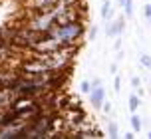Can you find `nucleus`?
<instances>
[{
  "label": "nucleus",
  "instance_id": "f257e3e1",
  "mask_svg": "<svg viewBox=\"0 0 151 139\" xmlns=\"http://www.w3.org/2000/svg\"><path fill=\"white\" fill-rule=\"evenodd\" d=\"M48 34H50L60 46H80L83 34H86V26H83L82 20L68 22V24H56Z\"/></svg>",
  "mask_w": 151,
  "mask_h": 139
},
{
  "label": "nucleus",
  "instance_id": "f03ea898",
  "mask_svg": "<svg viewBox=\"0 0 151 139\" xmlns=\"http://www.w3.org/2000/svg\"><path fill=\"white\" fill-rule=\"evenodd\" d=\"M26 26H28L30 30L38 32V34H48V32L56 26V12H54V8H50V10H46V12H40V14L28 18Z\"/></svg>",
  "mask_w": 151,
  "mask_h": 139
},
{
  "label": "nucleus",
  "instance_id": "7ed1b4c3",
  "mask_svg": "<svg viewBox=\"0 0 151 139\" xmlns=\"http://www.w3.org/2000/svg\"><path fill=\"white\" fill-rule=\"evenodd\" d=\"M90 101H91V105H93L96 109H101V103L106 101V90H104L101 85L91 87V92H90Z\"/></svg>",
  "mask_w": 151,
  "mask_h": 139
},
{
  "label": "nucleus",
  "instance_id": "20e7f679",
  "mask_svg": "<svg viewBox=\"0 0 151 139\" xmlns=\"http://www.w3.org/2000/svg\"><path fill=\"white\" fill-rule=\"evenodd\" d=\"M107 22H109V20H107ZM123 28H125V18H117L115 22H109L106 26V34L109 38H113V36H119L121 32H123Z\"/></svg>",
  "mask_w": 151,
  "mask_h": 139
},
{
  "label": "nucleus",
  "instance_id": "39448f33",
  "mask_svg": "<svg viewBox=\"0 0 151 139\" xmlns=\"http://www.w3.org/2000/svg\"><path fill=\"white\" fill-rule=\"evenodd\" d=\"M139 105H141V97H139L137 93H131V95H129V111L135 113L137 109H139Z\"/></svg>",
  "mask_w": 151,
  "mask_h": 139
},
{
  "label": "nucleus",
  "instance_id": "423d86ee",
  "mask_svg": "<svg viewBox=\"0 0 151 139\" xmlns=\"http://www.w3.org/2000/svg\"><path fill=\"white\" fill-rule=\"evenodd\" d=\"M101 18L104 20H109L111 18V2L109 0H104V4H101Z\"/></svg>",
  "mask_w": 151,
  "mask_h": 139
},
{
  "label": "nucleus",
  "instance_id": "0eeeda50",
  "mask_svg": "<svg viewBox=\"0 0 151 139\" xmlns=\"http://www.w3.org/2000/svg\"><path fill=\"white\" fill-rule=\"evenodd\" d=\"M129 121H131L133 133H139V131H141V117H139V115H135V113H131V117H129Z\"/></svg>",
  "mask_w": 151,
  "mask_h": 139
},
{
  "label": "nucleus",
  "instance_id": "6e6552de",
  "mask_svg": "<svg viewBox=\"0 0 151 139\" xmlns=\"http://www.w3.org/2000/svg\"><path fill=\"white\" fill-rule=\"evenodd\" d=\"M107 137H119V127H117V123L109 121V125H107Z\"/></svg>",
  "mask_w": 151,
  "mask_h": 139
},
{
  "label": "nucleus",
  "instance_id": "1a4fd4ad",
  "mask_svg": "<svg viewBox=\"0 0 151 139\" xmlns=\"http://www.w3.org/2000/svg\"><path fill=\"white\" fill-rule=\"evenodd\" d=\"M123 10H125V16H133V0H123Z\"/></svg>",
  "mask_w": 151,
  "mask_h": 139
},
{
  "label": "nucleus",
  "instance_id": "9d476101",
  "mask_svg": "<svg viewBox=\"0 0 151 139\" xmlns=\"http://www.w3.org/2000/svg\"><path fill=\"white\" fill-rule=\"evenodd\" d=\"M139 62H141V66H143V68L151 70V58L147 54H141V56H139Z\"/></svg>",
  "mask_w": 151,
  "mask_h": 139
},
{
  "label": "nucleus",
  "instance_id": "9b49d317",
  "mask_svg": "<svg viewBox=\"0 0 151 139\" xmlns=\"http://www.w3.org/2000/svg\"><path fill=\"white\" fill-rule=\"evenodd\" d=\"M80 90H82L83 93H90V92H91V82H88V80H83L82 84H80Z\"/></svg>",
  "mask_w": 151,
  "mask_h": 139
},
{
  "label": "nucleus",
  "instance_id": "f8f14e48",
  "mask_svg": "<svg viewBox=\"0 0 151 139\" xmlns=\"http://www.w3.org/2000/svg\"><path fill=\"white\" fill-rule=\"evenodd\" d=\"M143 14H145V18H147V20L151 18V4H145V6H143Z\"/></svg>",
  "mask_w": 151,
  "mask_h": 139
},
{
  "label": "nucleus",
  "instance_id": "ddd939ff",
  "mask_svg": "<svg viewBox=\"0 0 151 139\" xmlns=\"http://www.w3.org/2000/svg\"><path fill=\"white\" fill-rule=\"evenodd\" d=\"M113 90H115V92H119V90H121V77L119 76L115 77V82H113Z\"/></svg>",
  "mask_w": 151,
  "mask_h": 139
},
{
  "label": "nucleus",
  "instance_id": "4468645a",
  "mask_svg": "<svg viewBox=\"0 0 151 139\" xmlns=\"http://www.w3.org/2000/svg\"><path fill=\"white\" fill-rule=\"evenodd\" d=\"M96 34H98V28H96V26H91V28H90V32H88L90 40H93V38H96Z\"/></svg>",
  "mask_w": 151,
  "mask_h": 139
},
{
  "label": "nucleus",
  "instance_id": "2eb2a0df",
  "mask_svg": "<svg viewBox=\"0 0 151 139\" xmlns=\"http://www.w3.org/2000/svg\"><path fill=\"white\" fill-rule=\"evenodd\" d=\"M101 109H104L106 113H109V111H111V103H107V101H104V103H101Z\"/></svg>",
  "mask_w": 151,
  "mask_h": 139
},
{
  "label": "nucleus",
  "instance_id": "dca6fc26",
  "mask_svg": "<svg viewBox=\"0 0 151 139\" xmlns=\"http://www.w3.org/2000/svg\"><path fill=\"white\" fill-rule=\"evenodd\" d=\"M131 85H133V87H139V85H141V80H139V77H131Z\"/></svg>",
  "mask_w": 151,
  "mask_h": 139
},
{
  "label": "nucleus",
  "instance_id": "f3484780",
  "mask_svg": "<svg viewBox=\"0 0 151 139\" xmlns=\"http://www.w3.org/2000/svg\"><path fill=\"white\" fill-rule=\"evenodd\" d=\"M115 50H121V40H115Z\"/></svg>",
  "mask_w": 151,
  "mask_h": 139
},
{
  "label": "nucleus",
  "instance_id": "a211bd4d",
  "mask_svg": "<svg viewBox=\"0 0 151 139\" xmlns=\"http://www.w3.org/2000/svg\"><path fill=\"white\" fill-rule=\"evenodd\" d=\"M147 137H149V139H151V131H149V133H147Z\"/></svg>",
  "mask_w": 151,
  "mask_h": 139
},
{
  "label": "nucleus",
  "instance_id": "6ab92c4d",
  "mask_svg": "<svg viewBox=\"0 0 151 139\" xmlns=\"http://www.w3.org/2000/svg\"><path fill=\"white\" fill-rule=\"evenodd\" d=\"M149 24H151V18H149Z\"/></svg>",
  "mask_w": 151,
  "mask_h": 139
}]
</instances>
